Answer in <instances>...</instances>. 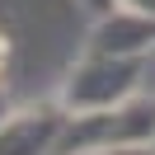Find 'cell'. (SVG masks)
Returning <instances> with one entry per match:
<instances>
[{"instance_id": "cell-2", "label": "cell", "mask_w": 155, "mask_h": 155, "mask_svg": "<svg viewBox=\"0 0 155 155\" xmlns=\"http://www.w3.org/2000/svg\"><path fill=\"white\" fill-rule=\"evenodd\" d=\"M155 141V99L136 94L132 104L94 108V113H66L57 155H113L127 146Z\"/></svg>"}, {"instance_id": "cell-3", "label": "cell", "mask_w": 155, "mask_h": 155, "mask_svg": "<svg viewBox=\"0 0 155 155\" xmlns=\"http://www.w3.org/2000/svg\"><path fill=\"white\" fill-rule=\"evenodd\" d=\"M61 127H66V108L57 99L19 104L0 117V155H57Z\"/></svg>"}, {"instance_id": "cell-1", "label": "cell", "mask_w": 155, "mask_h": 155, "mask_svg": "<svg viewBox=\"0 0 155 155\" xmlns=\"http://www.w3.org/2000/svg\"><path fill=\"white\" fill-rule=\"evenodd\" d=\"M146 61L150 57H108V52H89L61 75L57 104L66 113H94V108H117L132 104L146 85Z\"/></svg>"}, {"instance_id": "cell-5", "label": "cell", "mask_w": 155, "mask_h": 155, "mask_svg": "<svg viewBox=\"0 0 155 155\" xmlns=\"http://www.w3.org/2000/svg\"><path fill=\"white\" fill-rule=\"evenodd\" d=\"M122 10H136V14H155V0H113Z\"/></svg>"}, {"instance_id": "cell-9", "label": "cell", "mask_w": 155, "mask_h": 155, "mask_svg": "<svg viewBox=\"0 0 155 155\" xmlns=\"http://www.w3.org/2000/svg\"><path fill=\"white\" fill-rule=\"evenodd\" d=\"M150 150H155V141H150Z\"/></svg>"}, {"instance_id": "cell-7", "label": "cell", "mask_w": 155, "mask_h": 155, "mask_svg": "<svg viewBox=\"0 0 155 155\" xmlns=\"http://www.w3.org/2000/svg\"><path fill=\"white\" fill-rule=\"evenodd\" d=\"M80 5H89L94 14H104V10H113V0H80Z\"/></svg>"}, {"instance_id": "cell-8", "label": "cell", "mask_w": 155, "mask_h": 155, "mask_svg": "<svg viewBox=\"0 0 155 155\" xmlns=\"http://www.w3.org/2000/svg\"><path fill=\"white\" fill-rule=\"evenodd\" d=\"M113 155H155L150 146H127V150H113Z\"/></svg>"}, {"instance_id": "cell-6", "label": "cell", "mask_w": 155, "mask_h": 155, "mask_svg": "<svg viewBox=\"0 0 155 155\" xmlns=\"http://www.w3.org/2000/svg\"><path fill=\"white\" fill-rule=\"evenodd\" d=\"M10 52H14V42H10V28L0 24V57H10Z\"/></svg>"}, {"instance_id": "cell-4", "label": "cell", "mask_w": 155, "mask_h": 155, "mask_svg": "<svg viewBox=\"0 0 155 155\" xmlns=\"http://www.w3.org/2000/svg\"><path fill=\"white\" fill-rule=\"evenodd\" d=\"M89 52H108V57H150L155 52V14H136V10H104L89 28Z\"/></svg>"}]
</instances>
